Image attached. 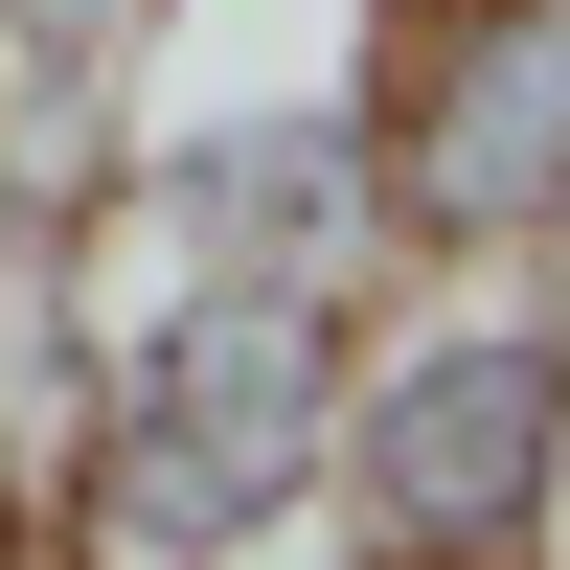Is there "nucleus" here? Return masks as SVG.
Returning a JSON list of instances; mask_svg holds the SVG:
<instances>
[{"instance_id": "obj_1", "label": "nucleus", "mask_w": 570, "mask_h": 570, "mask_svg": "<svg viewBox=\"0 0 570 570\" xmlns=\"http://www.w3.org/2000/svg\"><path fill=\"white\" fill-rule=\"evenodd\" d=\"M343 365H365V297H343V274L115 252L91 389H69V434H46L0 570H343V548H320Z\"/></svg>"}, {"instance_id": "obj_2", "label": "nucleus", "mask_w": 570, "mask_h": 570, "mask_svg": "<svg viewBox=\"0 0 570 570\" xmlns=\"http://www.w3.org/2000/svg\"><path fill=\"white\" fill-rule=\"evenodd\" d=\"M343 570H570V274H389L343 365Z\"/></svg>"}, {"instance_id": "obj_3", "label": "nucleus", "mask_w": 570, "mask_h": 570, "mask_svg": "<svg viewBox=\"0 0 570 570\" xmlns=\"http://www.w3.org/2000/svg\"><path fill=\"white\" fill-rule=\"evenodd\" d=\"M91 206H115V252H183V274H343V297H389L411 252H389V137H365V23L252 46V69L160 46L91 115Z\"/></svg>"}, {"instance_id": "obj_4", "label": "nucleus", "mask_w": 570, "mask_h": 570, "mask_svg": "<svg viewBox=\"0 0 570 570\" xmlns=\"http://www.w3.org/2000/svg\"><path fill=\"white\" fill-rule=\"evenodd\" d=\"M365 137L411 274H570V0H389Z\"/></svg>"}, {"instance_id": "obj_5", "label": "nucleus", "mask_w": 570, "mask_h": 570, "mask_svg": "<svg viewBox=\"0 0 570 570\" xmlns=\"http://www.w3.org/2000/svg\"><path fill=\"white\" fill-rule=\"evenodd\" d=\"M160 23L183 0H23V137H91L137 69H160Z\"/></svg>"}, {"instance_id": "obj_6", "label": "nucleus", "mask_w": 570, "mask_h": 570, "mask_svg": "<svg viewBox=\"0 0 570 570\" xmlns=\"http://www.w3.org/2000/svg\"><path fill=\"white\" fill-rule=\"evenodd\" d=\"M0 160H23V0H0Z\"/></svg>"}]
</instances>
